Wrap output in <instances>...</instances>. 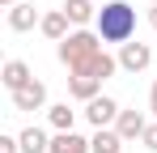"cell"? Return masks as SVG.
<instances>
[{
  "mask_svg": "<svg viewBox=\"0 0 157 153\" xmlns=\"http://www.w3.org/2000/svg\"><path fill=\"white\" fill-rule=\"evenodd\" d=\"M13 98V111H47V85L34 76L30 85H21L17 94H9Z\"/></svg>",
  "mask_w": 157,
  "mask_h": 153,
  "instance_id": "5",
  "label": "cell"
},
{
  "mask_svg": "<svg viewBox=\"0 0 157 153\" xmlns=\"http://www.w3.org/2000/svg\"><path fill=\"white\" fill-rule=\"evenodd\" d=\"M149 64H153V47H149V43H136V38H132V43L119 47V68H123V73H144Z\"/></svg>",
  "mask_w": 157,
  "mask_h": 153,
  "instance_id": "4",
  "label": "cell"
},
{
  "mask_svg": "<svg viewBox=\"0 0 157 153\" xmlns=\"http://www.w3.org/2000/svg\"><path fill=\"white\" fill-rule=\"evenodd\" d=\"M149 111H153V119H157V81H153V89H149Z\"/></svg>",
  "mask_w": 157,
  "mask_h": 153,
  "instance_id": "18",
  "label": "cell"
},
{
  "mask_svg": "<svg viewBox=\"0 0 157 153\" xmlns=\"http://www.w3.org/2000/svg\"><path fill=\"white\" fill-rule=\"evenodd\" d=\"M55 51H59V64L72 73V68L89 64V60L102 51V34H98L94 26H77V30H72V34H68V38H64V43H59Z\"/></svg>",
  "mask_w": 157,
  "mask_h": 153,
  "instance_id": "2",
  "label": "cell"
},
{
  "mask_svg": "<svg viewBox=\"0 0 157 153\" xmlns=\"http://www.w3.org/2000/svg\"><path fill=\"white\" fill-rule=\"evenodd\" d=\"M59 9L68 13V22H72V26H89V22H98V4H94V0H64Z\"/></svg>",
  "mask_w": 157,
  "mask_h": 153,
  "instance_id": "14",
  "label": "cell"
},
{
  "mask_svg": "<svg viewBox=\"0 0 157 153\" xmlns=\"http://www.w3.org/2000/svg\"><path fill=\"white\" fill-rule=\"evenodd\" d=\"M0 153H21V140L9 136V132H0Z\"/></svg>",
  "mask_w": 157,
  "mask_h": 153,
  "instance_id": "17",
  "label": "cell"
},
{
  "mask_svg": "<svg viewBox=\"0 0 157 153\" xmlns=\"http://www.w3.org/2000/svg\"><path fill=\"white\" fill-rule=\"evenodd\" d=\"M34 26H43V13H38L30 0H21V4L9 9V30H13V34H26V30H34Z\"/></svg>",
  "mask_w": 157,
  "mask_h": 153,
  "instance_id": "7",
  "label": "cell"
},
{
  "mask_svg": "<svg viewBox=\"0 0 157 153\" xmlns=\"http://www.w3.org/2000/svg\"><path fill=\"white\" fill-rule=\"evenodd\" d=\"M123 136L115 132V128H94V136H89V153H123Z\"/></svg>",
  "mask_w": 157,
  "mask_h": 153,
  "instance_id": "11",
  "label": "cell"
},
{
  "mask_svg": "<svg viewBox=\"0 0 157 153\" xmlns=\"http://www.w3.org/2000/svg\"><path fill=\"white\" fill-rule=\"evenodd\" d=\"M119 111H123V106L110 98V94H98V98H89V102H85V111H81V115L89 119V128H115Z\"/></svg>",
  "mask_w": 157,
  "mask_h": 153,
  "instance_id": "3",
  "label": "cell"
},
{
  "mask_svg": "<svg viewBox=\"0 0 157 153\" xmlns=\"http://www.w3.org/2000/svg\"><path fill=\"white\" fill-rule=\"evenodd\" d=\"M68 94L77 102H89V98H98L102 94V81L98 76H89L85 68H77V73H68Z\"/></svg>",
  "mask_w": 157,
  "mask_h": 153,
  "instance_id": "8",
  "label": "cell"
},
{
  "mask_svg": "<svg viewBox=\"0 0 157 153\" xmlns=\"http://www.w3.org/2000/svg\"><path fill=\"white\" fill-rule=\"evenodd\" d=\"M144 128H149V119H144V111H136V106H123L119 119H115V132H119L123 140H140Z\"/></svg>",
  "mask_w": 157,
  "mask_h": 153,
  "instance_id": "6",
  "label": "cell"
},
{
  "mask_svg": "<svg viewBox=\"0 0 157 153\" xmlns=\"http://www.w3.org/2000/svg\"><path fill=\"white\" fill-rule=\"evenodd\" d=\"M77 115H81V111H72L68 102H51V106H47V124H51V132H72V128H77Z\"/></svg>",
  "mask_w": 157,
  "mask_h": 153,
  "instance_id": "13",
  "label": "cell"
},
{
  "mask_svg": "<svg viewBox=\"0 0 157 153\" xmlns=\"http://www.w3.org/2000/svg\"><path fill=\"white\" fill-rule=\"evenodd\" d=\"M47 153H89V136H81L77 128L72 132H55Z\"/></svg>",
  "mask_w": 157,
  "mask_h": 153,
  "instance_id": "12",
  "label": "cell"
},
{
  "mask_svg": "<svg viewBox=\"0 0 157 153\" xmlns=\"http://www.w3.org/2000/svg\"><path fill=\"white\" fill-rule=\"evenodd\" d=\"M0 81H4V89H9V94H17L21 85H30V81H34V73H30V64H26V60H4Z\"/></svg>",
  "mask_w": 157,
  "mask_h": 153,
  "instance_id": "9",
  "label": "cell"
},
{
  "mask_svg": "<svg viewBox=\"0 0 157 153\" xmlns=\"http://www.w3.org/2000/svg\"><path fill=\"white\" fill-rule=\"evenodd\" d=\"M149 4H157V0H149Z\"/></svg>",
  "mask_w": 157,
  "mask_h": 153,
  "instance_id": "21",
  "label": "cell"
},
{
  "mask_svg": "<svg viewBox=\"0 0 157 153\" xmlns=\"http://www.w3.org/2000/svg\"><path fill=\"white\" fill-rule=\"evenodd\" d=\"M0 4H4V9H13V4H21V0H0Z\"/></svg>",
  "mask_w": 157,
  "mask_h": 153,
  "instance_id": "20",
  "label": "cell"
},
{
  "mask_svg": "<svg viewBox=\"0 0 157 153\" xmlns=\"http://www.w3.org/2000/svg\"><path fill=\"white\" fill-rule=\"evenodd\" d=\"M38 30H43L51 43H64V38H68L77 26L68 22V13H64V9H51V13H43V26H38Z\"/></svg>",
  "mask_w": 157,
  "mask_h": 153,
  "instance_id": "10",
  "label": "cell"
},
{
  "mask_svg": "<svg viewBox=\"0 0 157 153\" xmlns=\"http://www.w3.org/2000/svg\"><path fill=\"white\" fill-rule=\"evenodd\" d=\"M140 145H144L149 153H157V119H153L149 128H144V136H140Z\"/></svg>",
  "mask_w": 157,
  "mask_h": 153,
  "instance_id": "16",
  "label": "cell"
},
{
  "mask_svg": "<svg viewBox=\"0 0 157 153\" xmlns=\"http://www.w3.org/2000/svg\"><path fill=\"white\" fill-rule=\"evenodd\" d=\"M17 140H21V153H47V149H51V136H47L43 128H34V124H30Z\"/></svg>",
  "mask_w": 157,
  "mask_h": 153,
  "instance_id": "15",
  "label": "cell"
},
{
  "mask_svg": "<svg viewBox=\"0 0 157 153\" xmlns=\"http://www.w3.org/2000/svg\"><path fill=\"white\" fill-rule=\"evenodd\" d=\"M94 30L102 34V43H115V47H123L136 38V9H132L128 0H110L98 9V22Z\"/></svg>",
  "mask_w": 157,
  "mask_h": 153,
  "instance_id": "1",
  "label": "cell"
},
{
  "mask_svg": "<svg viewBox=\"0 0 157 153\" xmlns=\"http://www.w3.org/2000/svg\"><path fill=\"white\" fill-rule=\"evenodd\" d=\"M149 26L157 30V4H149Z\"/></svg>",
  "mask_w": 157,
  "mask_h": 153,
  "instance_id": "19",
  "label": "cell"
}]
</instances>
